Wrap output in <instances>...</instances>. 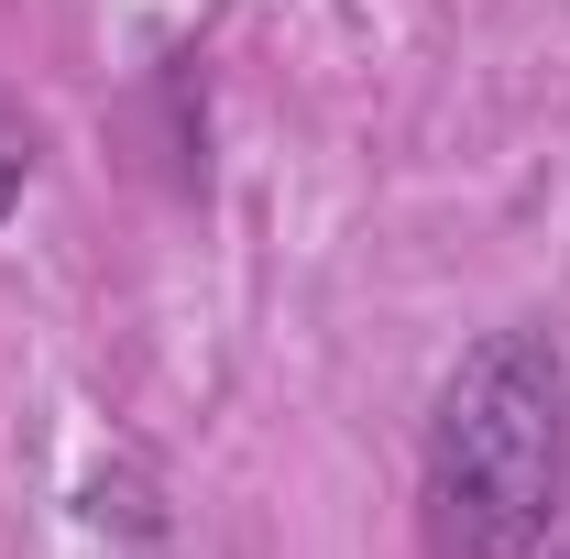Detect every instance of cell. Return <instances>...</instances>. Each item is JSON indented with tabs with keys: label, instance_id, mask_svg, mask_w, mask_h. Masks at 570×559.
<instances>
[{
	"label": "cell",
	"instance_id": "6da1fadb",
	"mask_svg": "<svg viewBox=\"0 0 570 559\" xmlns=\"http://www.w3.org/2000/svg\"><path fill=\"white\" fill-rule=\"evenodd\" d=\"M570 483V362L538 330L483 341L428 428V538L439 559H527Z\"/></svg>",
	"mask_w": 570,
	"mask_h": 559
},
{
	"label": "cell",
	"instance_id": "7a4b0ae2",
	"mask_svg": "<svg viewBox=\"0 0 570 559\" xmlns=\"http://www.w3.org/2000/svg\"><path fill=\"white\" fill-rule=\"evenodd\" d=\"M11 198H22V133L0 121V209H11Z\"/></svg>",
	"mask_w": 570,
	"mask_h": 559
}]
</instances>
